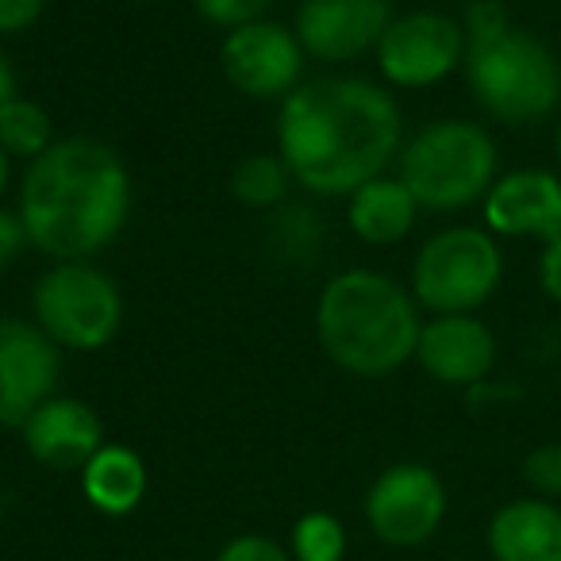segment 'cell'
<instances>
[{
	"label": "cell",
	"instance_id": "6da1fadb",
	"mask_svg": "<svg viewBox=\"0 0 561 561\" xmlns=\"http://www.w3.org/2000/svg\"><path fill=\"white\" fill-rule=\"evenodd\" d=\"M404 139V119L389 89L366 78H323L280 101L277 154L293 181L320 196H351L385 178Z\"/></svg>",
	"mask_w": 561,
	"mask_h": 561
},
{
	"label": "cell",
	"instance_id": "7a4b0ae2",
	"mask_svg": "<svg viewBox=\"0 0 561 561\" xmlns=\"http://www.w3.org/2000/svg\"><path fill=\"white\" fill-rule=\"evenodd\" d=\"M127 211L131 178L104 142L73 135L27 162L16 216L27 242L58 262H85L101 254L124 231Z\"/></svg>",
	"mask_w": 561,
	"mask_h": 561
},
{
	"label": "cell",
	"instance_id": "3957f363",
	"mask_svg": "<svg viewBox=\"0 0 561 561\" xmlns=\"http://www.w3.org/2000/svg\"><path fill=\"white\" fill-rule=\"evenodd\" d=\"M420 305L377 270L331 277L316 305V335L328 358L354 377H389L415 358Z\"/></svg>",
	"mask_w": 561,
	"mask_h": 561
},
{
	"label": "cell",
	"instance_id": "277c9868",
	"mask_svg": "<svg viewBox=\"0 0 561 561\" xmlns=\"http://www.w3.org/2000/svg\"><path fill=\"white\" fill-rule=\"evenodd\" d=\"M466 81L473 101L507 127H530L561 104V66L530 32L507 24L496 0H477L466 12Z\"/></svg>",
	"mask_w": 561,
	"mask_h": 561
},
{
	"label": "cell",
	"instance_id": "5b68a950",
	"mask_svg": "<svg viewBox=\"0 0 561 561\" xmlns=\"http://www.w3.org/2000/svg\"><path fill=\"white\" fill-rule=\"evenodd\" d=\"M400 181L427 211H458L496 185V142L473 119H435L400 147Z\"/></svg>",
	"mask_w": 561,
	"mask_h": 561
},
{
	"label": "cell",
	"instance_id": "8992f818",
	"mask_svg": "<svg viewBox=\"0 0 561 561\" xmlns=\"http://www.w3.org/2000/svg\"><path fill=\"white\" fill-rule=\"evenodd\" d=\"M504 254L481 227H450L431 234L412 265V297L435 316H473L496 293Z\"/></svg>",
	"mask_w": 561,
	"mask_h": 561
},
{
	"label": "cell",
	"instance_id": "52a82bcc",
	"mask_svg": "<svg viewBox=\"0 0 561 561\" xmlns=\"http://www.w3.org/2000/svg\"><path fill=\"white\" fill-rule=\"evenodd\" d=\"M32 308L43 335L66 351H101L124 323L119 285L85 262H58L43 273L35 280Z\"/></svg>",
	"mask_w": 561,
	"mask_h": 561
},
{
	"label": "cell",
	"instance_id": "ba28073f",
	"mask_svg": "<svg viewBox=\"0 0 561 561\" xmlns=\"http://www.w3.org/2000/svg\"><path fill=\"white\" fill-rule=\"evenodd\" d=\"M446 484L423 461H397L366 492V523L377 542L415 550L431 542L446 519Z\"/></svg>",
	"mask_w": 561,
	"mask_h": 561
},
{
	"label": "cell",
	"instance_id": "9c48e42d",
	"mask_svg": "<svg viewBox=\"0 0 561 561\" xmlns=\"http://www.w3.org/2000/svg\"><path fill=\"white\" fill-rule=\"evenodd\" d=\"M466 58V27L443 12H408L377 43L381 78L397 89H427L450 78Z\"/></svg>",
	"mask_w": 561,
	"mask_h": 561
},
{
	"label": "cell",
	"instance_id": "30bf717a",
	"mask_svg": "<svg viewBox=\"0 0 561 561\" xmlns=\"http://www.w3.org/2000/svg\"><path fill=\"white\" fill-rule=\"evenodd\" d=\"M219 66L242 96H254V101L280 96L285 101L300 85L305 47H300L297 32H289L285 24L254 20V24L227 32L224 47H219Z\"/></svg>",
	"mask_w": 561,
	"mask_h": 561
},
{
	"label": "cell",
	"instance_id": "8fae6325",
	"mask_svg": "<svg viewBox=\"0 0 561 561\" xmlns=\"http://www.w3.org/2000/svg\"><path fill=\"white\" fill-rule=\"evenodd\" d=\"M62 358L39 323L0 320V423L24 427L27 415L55 397Z\"/></svg>",
	"mask_w": 561,
	"mask_h": 561
},
{
	"label": "cell",
	"instance_id": "7c38bea8",
	"mask_svg": "<svg viewBox=\"0 0 561 561\" xmlns=\"http://www.w3.org/2000/svg\"><path fill=\"white\" fill-rule=\"evenodd\" d=\"M392 20V0H305L293 32L316 62H354L377 50Z\"/></svg>",
	"mask_w": 561,
	"mask_h": 561
},
{
	"label": "cell",
	"instance_id": "4fadbf2b",
	"mask_svg": "<svg viewBox=\"0 0 561 561\" xmlns=\"http://www.w3.org/2000/svg\"><path fill=\"white\" fill-rule=\"evenodd\" d=\"M484 224L496 234H527L542 247L561 239V178L550 170H512L496 178L484 196Z\"/></svg>",
	"mask_w": 561,
	"mask_h": 561
},
{
	"label": "cell",
	"instance_id": "5bb4252c",
	"mask_svg": "<svg viewBox=\"0 0 561 561\" xmlns=\"http://www.w3.org/2000/svg\"><path fill=\"white\" fill-rule=\"evenodd\" d=\"M24 446L47 469H85V461L104 446V427L89 404L73 397H50L20 427Z\"/></svg>",
	"mask_w": 561,
	"mask_h": 561
},
{
	"label": "cell",
	"instance_id": "9a60e30c",
	"mask_svg": "<svg viewBox=\"0 0 561 561\" xmlns=\"http://www.w3.org/2000/svg\"><path fill=\"white\" fill-rule=\"evenodd\" d=\"M415 362L443 385H477L496 366V339L477 316H435L423 323Z\"/></svg>",
	"mask_w": 561,
	"mask_h": 561
},
{
	"label": "cell",
	"instance_id": "2e32d148",
	"mask_svg": "<svg viewBox=\"0 0 561 561\" xmlns=\"http://www.w3.org/2000/svg\"><path fill=\"white\" fill-rule=\"evenodd\" d=\"M492 561H561V507L542 496L507 500L484 530Z\"/></svg>",
	"mask_w": 561,
	"mask_h": 561
},
{
	"label": "cell",
	"instance_id": "e0dca14e",
	"mask_svg": "<svg viewBox=\"0 0 561 561\" xmlns=\"http://www.w3.org/2000/svg\"><path fill=\"white\" fill-rule=\"evenodd\" d=\"M420 204L400 178H374L351 193V231L369 247H392L415 227Z\"/></svg>",
	"mask_w": 561,
	"mask_h": 561
},
{
	"label": "cell",
	"instance_id": "ac0fdd59",
	"mask_svg": "<svg viewBox=\"0 0 561 561\" xmlns=\"http://www.w3.org/2000/svg\"><path fill=\"white\" fill-rule=\"evenodd\" d=\"M81 492L101 515H131L147 496V466L131 446L104 443L81 469Z\"/></svg>",
	"mask_w": 561,
	"mask_h": 561
},
{
	"label": "cell",
	"instance_id": "d6986e66",
	"mask_svg": "<svg viewBox=\"0 0 561 561\" xmlns=\"http://www.w3.org/2000/svg\"><path fill=\"white\" fill-rule=\"evenodd\" d=\"M55 142H58L55 124H50L43 104H35L16 93L4 108H0V147L9 150V158L35 162V158L47 154Z\"/></svg>",
	"mask_w": 561,
	"mask_h": 561
},
{
	"label": "cell",
	"instance_id": "ffe728a7",
	"mask_svg": "<svg viewBox=\"0 0 561 561\" xmlns=\"http://www.w3.org/2000/svg\"><path fill=\"white\" fill-rule=\"evenodd\" d=\"M293 185V173L280 154H254L234 165L231 173V196L247 208H273L285 201Z\"/></svg>",
	"mask_w": 561,
	"mask_h": 561
},
{
	"label": "cell",
	"instance_id": "44dd1931",
	"mask_svg": "<svg viewBox=\"0 0 561 561\" xmlns=\"http://www.w3.org/2000/svg\"><path fill=\"white\" fill-rule=\"evenodd\" d=\"M293 561H343L346 527L331 512H305L289 535Z\"/></svg>",
	"mask_w": 561,
	"mask_h": 561
},
{
	"label": "cell",
	"instance_id": "7402d4cb",
	"mask_svg": "<svg viewBox=\"0 0 561 561\" xmlns=\"http://www.w3.org/2000/svg\"><path fill=\"white\" fill-rule=\"evenodd\" d=\"M523 481L542 500H561V443H542L523 458Z\"/></svg>",
	"mask_w": 561,
	"mask_h": 561
},
{
	"label": "cell",
	"instance_id": "603a6c76",
	"mask_svg": "<svg viewBox=\"0 0 561 561\" xmlns=\"http://www.w3.org/2000/svg\"><path fill=\"white\" fill-rule=\"evenodd\" d=\"M193 4L211 27H227V32H234V27L262 20V12L270 9L273 0H193Z\"/></svg>",
	"mask_w": 561,
	"mask_h": 561
},
{
	"label": "cell",
	"instance_id": "cb8c5ba5",
	"mask_svg": "<svg viewBox=\"0 0 561 561\" xmlns=\"http://www.w3.org/2000/svg\"><path fill=\"white\" fill-rule=\"evenodd\" d=\"M216 561H293L289 546L273 542L270 535H234L224 550L216 553Z\"/></svg>",
	"mask_w": 561,
	"mask_h": 561
},
{
	"label": "cell",
	"instance_id": "d4e9b609",
	"mask_svg": "<svg viewBox=\"0 0 561 561\" xmlns=\"http://www.w3.org/2000/svg\"><path fill=\"white\" fill-rule=\"evenodd\" d=\"M47 0H0V35L27 32L43 16Z\"/></svg>",
	"mask_w": 561,
	"mask_h": 561
},
{
	"label": "cell",
	"instance_id": "484cf974",
	"mask_svg": "<svg viewBox=\"0 0 561 561\" xmlns=\"http://www.w3.org/2000/svg\"><path fill=\"white\" fill-rule=\"evenodd\" d=\"M24 247H27V231L20 224V216L16 211H0V270H9Z\"/></svg>",
	"mask_w": 561,
	"mask_h": 561
},
{
	"label": "cell",
	"instance_id": "4316f807",
	"mask_svg": "<svg viewBox=\"0 0 561 561\" xmlns=\"http://www.w3.org/2000/svg\"><path fill=\"white\" fill-rule=\"evenodd\" d=\"M538 280H542V293L561 305V239L546 242L542 254H538Z\"/></svg>",
	"mask_w": 561,
	"mask_h": 561
},
{
	"label": "cell",
	"instance_id": "83f0119b",
	"mask_svg": "<svg viewBox=\"0 0 561 561\" xmlns=\"http://www.w3.org/2000/svg\"><path fill=\"white\" fill-rule=\"evenodd\" d=\"M16 96V70H12V62L4 58V50H0V108Z\"/></svg>",
	"mask_w": 561,
	"mask_h": 561
},
{
	"label": "cell",
	"instance_id": "f1b7e54d",
	"mask_svg": "<svg viewBox=\"0 0 561 561\" xmlns=\"http://www.w3.org/2000/svg\"><path fill=\"white\" fill-rule=\"evenodd\" d=\"M9 181H12V158H9V150L0 147V196H4V188H9Z\"/></svg>",
	"mask_w": 561,
	"mask_h": 561
},
{
	"label": "cell",
	"instance_id": "f546056e",
	"mask_svg": "<svg viewBox=\"0 0 561 561\" xmlns=\"http://www.w3.org/2000/svg\"><path fill=\"white\" fill-rule=\"evenodd\" d=\"M558 162H561V127H558Z\"/></svg>",
	"mask_w": 561,
	"mask_h": 561
},
{
	"label": "cell",
	"instance_id": "4dcf8cb0",
	"mask_svg": "<svg viewBox=\"0 0 561 561\" xmlns=\"http://www.w3.org/2000/svg\"><path fill=\"white\" fill-rule=\"evenodd\" d=\"M454 561H466V558H454Z\"/></svg>",
	"mask_w": 561,
	"mask_h": 561
}]
</instances>
